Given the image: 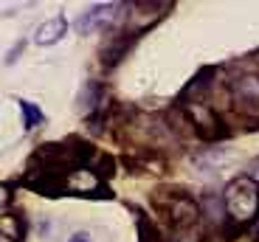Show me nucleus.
<instances>
[{
  "mask_svg": "<svg viewBox=\"0 0 259 242\" xmlns=\"http://www.w3.org/2000/svg\"><path fill=\"white\" fill-rule=\"evenodd\" d=\"M223 200H226L228 217L240 220V223H253L259 217V183H253L251 177L231 180Z\"/></svg>",
  "mask_w": 259,
  "mask_h": 242,
  "instance_id": "nucleus-1",
  "label": "nucleus"
},
{
  "mask_svg": "<svg viewBox=\"0 0 259 242\" xmlns=\"http://www.w3.org/2000/svg\"><path fill=\"white\" fill-rule=\"evenodd\" d=\"M231 96L240 105H259V76L256 73H242L231 82Z\"/></svg>",
  "mask_w": 259,
  "mask_h": 242,
  "instance_id": "nucleus-2",
  "label": "nucleus"
},
{
  "mask_svg": "<svg viewBox=\"0 0 259 242\" xmlns=\"http://www.w3.org/2000/svg\"><path fill=\"white\" fill-rule=\"evenodd\" d=\"M65 31H68V23H65V17L59 14V17L48 20V23H42V26L37 28L34 42H37V45H54V42H59V39L65 37Z\"/></svg>",
  "mask_w": 259,
  "mask_h": 242,
  "instance_id": "nucleus-3",
  "label": "nucleus"
},
{
  "mask_svg": "<svg viewBox=\"0 0 259 242\" xmlns=\"http://www.w3.org/2000/svg\"><path fill=\"white\" fill-rule=\"evenodd\" d=\"M102 93H104V87L99 85V82H88V85H84V90L79 93V107H82V110L99 107V105H102Z\"/></svg>",
  "mask_w": 259,
  "mask_h": 242,
  "instance_id": "nucleus-4",
  "label": "nucleus"
},
{
  "mask_svg": "<svg viewBox=\"0 0 259 242\" xmlns=\"http://www.w3.org/2000/svg\"><path fill=\"white\" fill-rule=\"evenodd\" d=\"M20 110H23V118H26V130H34V127L42 124V113H39V107L28 105V102H20Z\"/></svg>",
  "mask_w": 259,
  "mask_h": 242,
  "instance_id": "nucleus-5",
  "label": "nucleus"
},
{
  "mask_svg": "<svg viewBox=\"0 0 259 242\" xmlns=\"http://www.w3.org/2000/svg\"><path fill=\"white\" fill-rule=\"evenodd\" d=\"M245 177H251L253 183H259V158H253L251 164H248V172H245Z\"/></svg>",
  "mask_w": 259,
  "mask_h": 242,
  "instance_id": "nucleus-6",
  "label": "nucleus"
},
{
  "mask_svg": "<svg viewBox=\"0 0 259 242\" xmlns=\"http://www.w3.org/2000/svg\"><path fill=\"white\" fill-rule=\"evenodd\" d=\"M23 48H26V42H17V45L6 54V65H14V62H17V57H20V51H23Z\"/></svg>",
  "mask_w": 259,
  "mask_h": 242,
  "instance_id": "nucleus-7",
  "label": "nucleus"
},
{
  "mask_svg": "<svg viewBox=\"0 0 259 242\" xmlns=\"http://www.w3.org/2000/svg\"><path fill=\"white\" fill-rule=\"evenodd\" d=\"M3 231H9V217L6 214H3ZM12 231H14V236H17V239L23 236V228H20L17 223H12Z\"/></svg>",
  "mask_w": 259,
  "mask_h": 242,
  "instance_id": "nucleus-8",
  "label": "nucleus"
},
{
  "mask_svg": "<svg viewBox=\"0 0 259 242\" xmlns=\"http://www.w3.org/2000/svg\"><path fill=\"white\" fill-rule=\"evenodd\" d=\"M71 242H91V236H88V234H73Z\"/></svg>",
  "mask_w": 259,
  "mask_h": 242,
  "instance_id": "nucleus-9",
  "label": "nucleus"
}]
</instances>
